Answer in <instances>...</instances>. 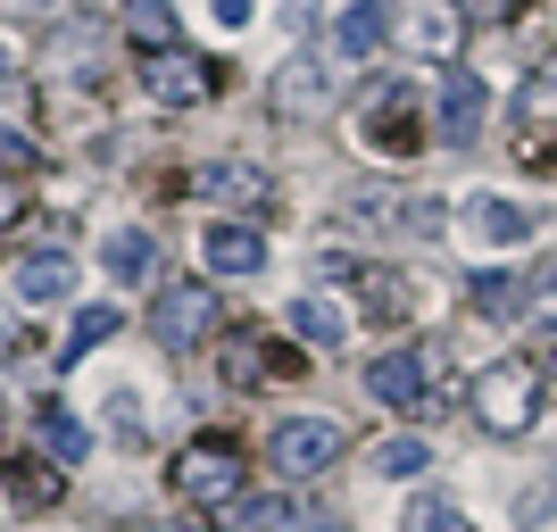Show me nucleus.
I'll use <instances>...</instances> for the list:
<instances>
[{"instance_id":"f257e3e1","label":"nucleus","mask_w":557,"mask_h":532,"mask_svg":"<svg viewBox=\"0 0 557 532\" xmlns=\"http://www.w3.org/2000/svg\"><path fill=\"white\" fill-rule=\"evenodd\" d=\"M474 417H483L491 433H533L541 367H533V358H499V367H483V374H474Z\"/></svg>"},{"instance_id":"f03ea898","label":"nucleus","mask_w":557,"mask_h":532,"mask_svg":"<svg viewBox=\"0 0 557 532\" xmlns=\"http://www.w3.org/2000/svg\"><path fill=\"white\" fill-rule=\"evenodd\" d=\"M175 491H184L191 508H216V516H225L233 499H242V449H233L225 433H200L184 458H175Z\"/></svg>"},{"instance_id":"7ed1b4c3","label":"nucleus","mask_w":557,"mask_h":532,"mask_svg":"<svg viewBox=\"0 0 557 532\" xmlns=\"http://www.w3.org/2000/svg\"><path fill=\"white\" fill-rule=\"evenodd\" d=\"M358 141H367V150H383V159H417L424 141H433V109H424V92H417V84H383Z\"/></svg>"},{"instance_id":"20e7f679","label":"nucleus","mask_w":557,"mask_h":532,"mask_svg":"<svg viewBox=\"0 0 557 532\" xmlns=\"http://www.w3.org/2000/svg\"><path fill=\"white\" fill-rule=\"evenodd\" d=\"M150 333L166 349H200L209 333H225V300H216L209 283H166L159 308H150Z\"/></svg>"},{"instance_id":"39448f33","label":"nucleus","mask_w":557,"mask_h":532,"mask_svg":"<svg viewBox=\"0 0 557 532\" xmlns=\"http://www.w3.org/2000/svg\"><path fill=\"white\" fill-rule=\"evenodd\" d=\"M333 458H342V424H325V417H292L267 441V466H275L283 483H308V474H325Z\"/></svg>"},{"instance_id":"423d86ee","label":"nucleus","mask_w":557,"mask_h":532,"mask_svg":"<svg viewBox=\"0 0 557 532\" xmlns=\"http://www.w3.org/2000/svg\"><path fill=\"white\" fill-rule=\"evenodd\" d=\"M141 84H150L159 109H200V100H216V67H209V59H191V50H150Z\"/></svg>"},{"instance_id":"0eeeda50","label":"nucleus","mask_w":557,"mask_h":532,"mask_svg":"<svg viewBox=\"0 0 557 532\" xmlns=\"http://www.w3.org/2000/svg\"><path fill=\"white\" fill-rule=\"evenodd\" d=\"M458 34H466V17H458V0H408L399 9V50H417V59H458Z\"/></svg>"},{"instance_id":"6e6552de","label":"nucleus","mask_w":557,"mask_h":532,"mask_svg":"<svg viewBox=\"0 0 557 532\" xmlns=\"http://www.w3.org/2000/svg\"><path fill=\"white\" fill-rule=\"evenodd\" d=\"M483 109H491L483 75H474V67H442V92H433V134H442V141H474V134H483Z\"/></svg>"},{"instance_id":"1a4fd4ad","label":"nucleus","mask_w":557,"mask_h":532,"mask_svg":"<svg viewBox=\"0 0 557 532\" xmlns=\"http://www.w3.org/2000/svg\"><path fill=\"white\" fill-rule=\"evenodd\" d=\"M367 399H374V408H392V417H424V408H433V399H424V358H417V349L374 358V367H367Z\"/></svg>"},{"instance_id":"9d476101","label":"nucleus","mask_w":557,"mask_h":532,"mask_svg":"<svg viewBox=\"0 0 557 532\" xmlns=\"http://www.w3.org/2000/svg\"><path fill=\"white\" fill-rule=\"evenodd\" d=\"M349 216L374 233H408V242H424V233H442V209L433 200H417V191H358L349 200Z\"/></svg>"},{"instance_id":"9b49d317","label":"nucleus","mask_w":557,"mask_h":532,"mask_svg":"<svg viewBox=\"0 0 557 532\" xmlns=\"http://www.w3.org/2000/svg\"><path fill=\"white\" fill-rule=\"evenodd\" d=\"M191 200H216V209H267V175H258L250 159H216V166H200L191 175Z\"/></svg>"},{"instance_id":"f8f14e48","label":"nucleus","mask_w":557,"mask_h":532,"mask_svg":"<svg viewBox=\"0 0 557 532\" xmlns=\"http://www.w3.org/2000/svg\"><path fill=\"white\" fill-rule=\"evenodd\" d=\"M541 225H549V216H541L533 200H466V233L491 242V250H499V242H533Z\"/></svg>"},{"instance_id":"ddd939ff","label":"nucleus","mask_w":557,"mask_h":532,"mask_svg":"<svg viewBox=\"0 0 557 532\" xmlns=\"http://www.w3.org/2000/svg\"><path fill=\"white\" fill-rule=\"evenodd\" d=\"M275 109L283 116H325L333 109V67H317V59L300 50V59L275 75Z\"/></svg>"},{"instance_id":"4468645a","label":"nucleus","mask_w":557,"mask_h":532,"mask_svg":"<svg viewBox=\"0 0 557 532\" xmlns=\"http://www.w3.org/2000/svg\"><path fill=\"white\" fill-rule=\"evenodd\" d=\"M67 292H75V258L67 250H25L17 258V300L50 308V300H67Z\"/></svg>"},{"instance_id":"2eb2a0df","label":"nucleus","mask_w":557,"mask_h":532,"mask_svg":"<svg viewBox=\"0 0 557 532\" xmlns=\"http://www.w3.org/2000/svg\"><path fill=\"white\" fill-rule=\"evenodd\" d=\"M200 258H209L216 275H258V267H267V233L258 225H209Z\"/></svg>"},{"instance_id":"dca6fc26","label":"nucleus","mask_w":557,"mask_h":532,"mask_svg":"<svg viewBox=\"0 0 557 532\" xmlns=\"http://www.w3.org/2000/svg\"><path fill=\"white\" fill-rule=\"evenodd\" d=\"M292 333H300L308 349H342L349 342V308L333 300V292H308V300H292Z\"/></svg>"},{"instance_id":"f3484780","label":"nucleus","mask_w":557,"mask_h":532,"mask_svg":"<svg viewBox=\"0 0 557 532\" xmlns=\"http://www.w3.org/2000/svg\"><path fill=\"white\" fill-rule=\"evenodd\" d=\"M34 441L50 449V466H84V458H92V433H84L59 399H42V408H34Z\"/></svg>"},{"instance_id":"a211bd4d","label":"nucleus","mask_w":557,"mask_h":532,"mask_svg":"<svg viewBox=\"0 0 557 532\" xmlns=\"http://www.w3.org/2000/svg\"><path fill=\"white\" fill-rule=\"evenodd\" d=\"M100 267H109L116 283H150V275H159V242H150L141 225H125V233L100 242Z\"/></svg>"},{"instance_id":"6ab92c4d","label":"nucleus","mask_w":557,"mask_h":532,"mask_svg":"<svg viewBox=\"0 0 557 532\" xmlns=\"http://www.w3.org/2000/svg\"><path fill=\"white\" fill-rule=\"evenodd\" d=\"M383 34H392V25H383V9H374V0H358V9H342V25H333V50H342V59H367V50H383Z\"/></svg>"},{"instance_id":"aec40b11","label":"nucleus","mask_w":557,"mask_h":532,"mask_svg":"<svg viewBox=\"0 0 557 532\" xmlns=\"http://www.w3.org/2000/svg\"><path fill=\"white\" fill-rule=\"evenodd\" d=\"M225 524H233V532H308L292 499H233Z\"/></svg>"},{"instance_id":"412c9836","label":"nucleus","mask_w":557,"mask_h":532,"mask_svg":"<svg viewBox=\"0 0 557 532\" xmlns=\"http://www.w3.org/2000/svg\"><path fill=\"white\" fill-rule=\"evenodd\" d=\"M516 125H533V134H549V125H557V59H541L533 84L516 92Z\"/></svg>"},{"instance_id":"4be33fe9","label":"nucleus","mask_w":557,"mask_h":532,"mask_svg":"<svg viewBox=\"0 0 557 532\" xmlns=\"http://www.w3.org/2000/svg\"><path fill=\"white\" fill-rule=\"evenodd\" d=\"M125 34L141 50H175V0H125Z\"/></svg>"},{"instance_id":"5701e85b","label":"nucleus","mask_w":557,"mask_h":532,"mask_svg":"<svg viewBox=\"0 0 557 532\" xmlns=\"http://www.w3.org/2000/svg\"><path fill=\"white\" fill-rule=\"evenodd\" d=\"M109 333H125V317H116V308L100 300V308H84V317H75V333H67V342H59V358H67V367H75V358H92V349L109 342Z\"/></svg>"},{"instance_id":"b1692460","label":"nucleus","mask_w":557,"mask_h":532,"mask_svg":"<svg viewBox=\"0 0 557 532\" xmlns=\"http://www.w3.org/2000/svg\"><path fill=\"white\" fill-rule=\"evenodd\" d=\"M424 466H433L424 441H383V449H374V474H392V483H408V474H424Z\"/></svg>"},{"instance_id":"393cba45","label":"nucleus","mask_w":557,"mask_h":532,"mask_svg":"<svg viewBox=\"0 0 557 532\" xmlns=\"http://www.w3.org/2000/svg\"><path fill=\"white\" fill-rule=\"evenodd\" d=\"M474 308H483V317H516V308H524V292H516V275H474Z\"/></svg>"},{"instance_id":"a878e982","label":"nucleus","mask_w":557,"mask_h":532,"mask_svg":"<svg viewBox=\"0 0 557 532\" xmlns=\"http://www.w3.org/2000/svg\"><path fill=\"white\" fill-rule=\"evenodd\" d=\"M516 9H524V0H458V17H466V25H508Z\"/></svg>"},{"instance_id":"bb28decb","label":"nucleus","mask_w":557,"mask_h":532,"mask_svg":"<svg viewBox=\"0 0 557 532\" xmlns=\"http://www.w3.org/2000/svg\"><path fill=\"white\" fill-rule=\"evenodd\" d=\"M533 324L557 333V267H541V283H533Z\"/></svg>"},{"instance_id":"cd10ccee","label":"nucleus","mask_w":557,"mask_h":532,"mask_svg":"<svg viewBox=\"0 0 557 532\" xmlns=\"http://www.w3.org/2000/svg\"><path fill=\"white\" fill-rule=\"evenodd\" d=\"M25 159H34V141H25V134H9V125H0V175H17Z\"/></svg>"},{"instance_id":"c85d7f7f","label":"nucleus","mask_w":557,"mask_h":532,"mask_svg":"<svg viewBox=\"0 0 557 532\" xmlns=\"http://www.w3.org/2000/svg\"><path fill=\"white\" fill-rule=\"evenodd\" d=\"M417 532H474V524H466L458 508H424V516H417Z\"/></svg>"},{"instance_id":"c756f323","label":"nucleus","mask_w":557,"mask_h":532,"mask_svg":"<svg viewBox=\"0 0 557 532\" xmlns=\"http://www.w3.org/2000/svg\"><path fill=\"white\" fill-rule=\"evenodd\" d=\"M216 9V25H225V34H242V25H250V0H209Z\"/></svg>"},{"instance_id":"7c9ffc66","label":"nucleus","mask_w":557,"mask_h":532,"mask_svg":"<svg viewBox=\"0 0 557 532\" xmlns=\"http://www.w3.org/2000/svg\"><path fill=\"white\" fill-rule=\"evenodd\" d=\"M9 342H17V317H9V308H0V358H9Z\"/></svg>"},{"instance_id":"2f4dec72","label":"nucleus","mask_w":557,"mask_h":532,"mask_svg":"<svg viewBox=\"0 0 557 532\" xmlns=\"http://www.w3.org/2000/svg\"><path fill=\"white\" fill-rule=\"evenodd\" d=\"M9 216H17V191H9V175H0V225H9Z\"/></svg>"},{"instance_id":"473e14b6","label":"nucleus","mask_w":557,"mask_h":532,"mask_svg":"<svg viewBox=\"0 0 557 532\" xmlns=\"http://www.w3.org/2000/svg\"><path fill=\"white\" fill-rule=\"evenodd\" d=\"M0 67H9V59H0Z\"/></svg>"},{"instance_id":"72a5a7b5","label":"nucleus","mask_w":557,"mask_h":532,"mask_svg":"<svg viewBox=\"0 0 557 532\" xmlns=\"http://www.w3.org/2000/svg\"><path fill=\"white\" fill-rule=\"evenodd\" d=\"M549 367H557V358H549Z\"/></svg>"}]
</instances>
